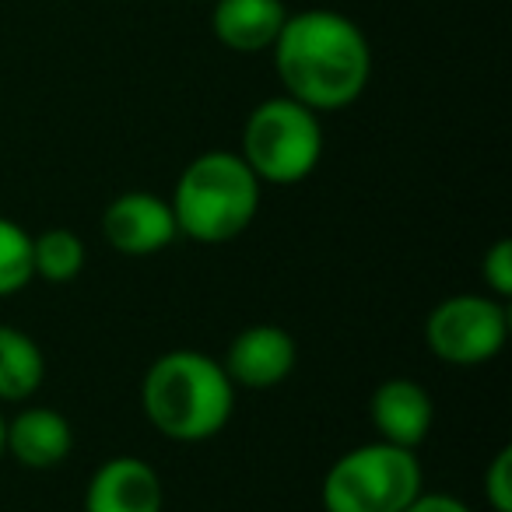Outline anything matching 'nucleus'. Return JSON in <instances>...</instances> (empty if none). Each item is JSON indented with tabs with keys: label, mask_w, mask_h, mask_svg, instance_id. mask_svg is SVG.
Listing matches in <instances>:
<instances>
[{
	"label": "nucleus",
	"mask_w": 512,
	"mask_h": 512,
	"mask_svg": "<svg viewBox=\"0 0 512 512\" xmlns=\"http://www.w3.org/2000/svg\"><path fill=\"white\" fill-rule=\"evenodd\" d=\"M299 362V348L295 337L285 327L274 323H253V327L239 330L228 341L221 369L232 379V386H246V390H274L295 372Z\"/></svg>",
	"instance_id": "obj_8"
},
{
	"label": "nucleus",
	"mask_w": 512,
	"mask_h": 512,
	"mask_svg": "<svg viewBox=\"0 0 512 512\" xmlns=\"http://www.w3.org/2000/svg\"><path fill=\"white\" fill-rule=\"evenodd\" d=\"M242 162L267 186H295L316 172L323 158V123L288 95L264 99L242 127Z\"/></svg>",
	"instance_id": "obj_5"
},
{
	"label": "nucleus",
	"mask_w": 512,
	"mask_h": 512,
	"mask_svg": "<svg viewBox=\"0 0 512 512\" xmlns=\"http://www.w3.org/2000/svg\"><path fill=\"white\" fill-rule=\"evenodd\" d=\"M425 491L414 449L393 442H365L330 463L323 477V512H404Z\"/></svg>",
	"instance_id": "obj_4"
},
{
	"label": "nucleus",
	"mask_w": 512,
	"mask_h": 512,
	"mask_svg": "<svg viewBox=\"0 0 512 512\" xmlns=\"http://www.w3.org/2000/svg\"><path fill=\"white\" fill-rule=\"evenodd\" d=\"M271 57L285 95L313 113L355 106L372 81V46L362 25L330 8L288 15Z\"/></svg>",
	"instance_id": "obj_1"
},
{
	"label": "nucleus",
	"mask_w": 512,
	"mask_h": 512,
	"mask_svg": "<svg viewBox=\"0 0 512 512\" xmlns=\"http://www.w3.org/2000/svg\"><path fill=\"white\" fill-rule=\"evenodd\" d=\"M207 4H214V0H207Z\"/></svg>",
	"instance_id": "obj_20"
},
{
	"label": "nucleus",
	"mask_w": 512,
	"mask_h": 512,
	"mask_svg": "<svg viewBox=\"0 0 512 512\" xmlns=\"http://www.w3.org/2000/svg\"><path fill=\"white\" fill-rule=\"evenodd\" d=\"M46 383V355L32 334L0 327V404H25Z\"/></svg>",
	"instance_id": "obj_13"
},
{
	"label": "nucleus",
	"mask_w": 512,
	"mask_h": 512,
	"mask_svg": "<svg viewBox=\"0 0 512 512\" xmlns=\"http://www.w3.org/2000/svg\"><path fill=\"white\" fill-rule=\"evenodd\" d=\"M484 498L491 512H512V446H502L484 470Z\"/></svg>",
	"instance_id": "obj_17"
},
{
	"label": "nucleus",
	"mask_w": 512,
	"mask_h": 512,
	"mask_svg": "<svg viewBox=\"0 0 512 512\" xmlns=\"http://www.w3.org/2000/svg\"><path fill=\"white\" fill-rule=\"evenodd\" d=\"M264 183L235 151H204L183 169L172 190L179 235L200 246H225L239 239L260 214Z\"/></svg>",
	"instance_id": "obj_3"
},
{
	"label": "nucleus",
	"mask_w": 512,
	"mask_h": 512,
	"mask_svg": "<svg viewBox=\"0 0 512 512\" xmlns=\"http://www.w3.org/2000/svg\"><path fill=\"white\" fill-rule=\"evenodd\" d=\"M162 477L137 456H109L85 484V512H162Z\"/></svg>",
	"instance_id": "obj_9"
},
{
	"label": "nucleus",
	"mask_w": 512,
	"mask_h": 512,
	"mask_svg": "<svg viewBox=\"0 0 512 512\" xmlns=\"http://www.w3.org/2000/svg\"><path fill=\"white\" fill-rule=\"evenodd\" d=\"M481 278H484L488 295H495V299H502V302L512 299V242L505 239V235L484 249Z\"/></svg>",
	"instance_id": "obj_16"
},
{
	"label": "nucleus",
	"mask_w": 512,
	"mask_h": 512,
	"mask_svg": "<svg viewBox=\"0 0 512 512\" xmlns=\"http://www.w3.org/2000/svg\"><path fill=\"white\" fill-rule=\"evenodd\" d=\"M369 418L376 425L379 439L393 446L418 449L428 439L435 421V400L418 379L390 376L372 390Z\"/></svg>",
	"instance_id": "obj_10"
},
{
	"label": "nucleus",
	"mask_w": 512,
	"mask_h": 512,
	"mask_svg": "<svg viewBox=\"0 0 512 512\" xmlns=\"http://www.w3.org/2000/svg\"><path fill=\"white\" fill-rule=\"evenodd\" d=\"M141 411L169 442H207L235 414V386L218 358L193 348L158 355L141 379Z\"/></svg>",
	"instance_id": "obj_2"
},
{
	"label": "nucleus",
	"mask_w": 512,
	"mask_h": 512,
	"mask_svg": "<svg viewBox=\"0 0 512 512\" xmlns=\"http://www.w3.org/2000/svg\"><path fill=\"white\" fill-rule=\"evenodd\" d=\"M74 428L53 407H22L8 421L4 432V453L25 470H53L71 456Z\"/></svg>",
	"instance_id": "obj_11"
},
{
	"label": "nucleus",
	"mask_w": 512,
	"mask_h": 512,
	"mask_svg": "<svg viewBox=\"0 0 512 512\" xmlns=\"http://www.w3.org/2000/svg\"><path fill=\"white\" fill-rule=\"evenodd\" d=\"M32 271L50 285H67L85 271V242L71 228H46L32 235Z\"/></svg>",
	"instance_id": "obj_14"
},
{
	"label": "nucleus",
	"mask_w": 512,
	"mask_h": 512,
	"mask_svg": "<svg viewBox=\"0 0 512 512\" xmlns=\"http://www.w3.org/2000/svg\"><path fill=\"white\" fill-rule=\"evenodd\" d=\"M4 432H8V418L0 411V456H4Z\"/></svg>",
	"instance_id": "obj_19"
},
{
	"label": "nucleus",
	"mask_w": 512,
	"mask_h": 512,
	"mask_svg": "<svg viewBox=\"0 0 512 512\" xmlns=\"http://www.w3.org/2000/svg\"><path fill=\"white\" fill-rule=\"evenodd\" d=\"M288 22V8L281 0H214L211 29L225 50L253 57L278 43Z\"/></svg>",
	"instance_id": "obj_12"
},
{
	"label": "nucleus",
	"mask_w": 512,
	"mask_h": 512,
	"mask_svg": "<svg viewBox=\"0 0 512 512\" xmlns=\"http://www.w3.org/2000/svg\"><path fill=\"white\" fill-rule=\"evenodd\" d=\"M509 341V309L495 295H449L428 313L425 344L439 362L474 369L502 355Z\"/></svg>",
	"instance_id": "obj_6"
},
{
	"label": "nucleus",
	"mask_w": 512,
	"mask_h": 512,
	"mask_svg": "<svg viewBox=\"0 0 512 512\" xmlns=\"http://www.w3.org/2000/svg\"><path fill=\"white\" fill-rule=\"evenodd\" d=\"M32 281V235L18 221L0 214V299L25 292Z\"/></svg>",
	"instance_id": "obj_15"
},
{
	"label": "nucleus",
	"mask_w": 512,
	"mask_h": 512,
	"mask_svg": "<svg viewBox=\"0 0 512 512\" xmlns=\"http://www.w3.org/2000/svg\"><path fill=\"white\" fill-rule=\"evenodd\" d=\"M404 512H474L467 502H460L456 495H446V491H421Z\"/></svg>",
	"instance_id": "obj_18"
},
{
	"label": "nucleus",
	"mask_w": 512,
	"mask_h": 512,
	"mask_svg": "<svg viewBox=\"0 0 512 512\" xmlns=\"http://www.w3.org/2000/svg\"><path fill=\"white\" fill-rule=\"evenodd\" d=\"M102 235L123 256H155L176 242V214L158 193L130 190L109 200L102 211Z\"/></svg>",
	"instance_id": "obj_7"
}]
</instances>
